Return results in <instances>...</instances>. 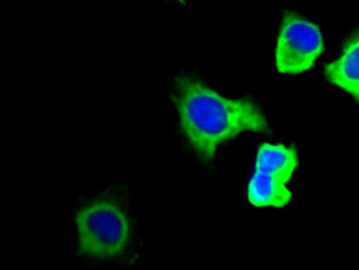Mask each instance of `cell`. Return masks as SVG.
<instances>
[{
  "instance_id": "cell-3",
  "label": "cell",
  "mask_w": 359,
  "mask_h": 270,
  "mask_svg": "<svg viewBox=\"0 0 359 270\" xmlns=\"http://www.w3.org/2000/svg\"><path fill=\"white\" fill-rule=\"evenodd\" d=\"M299 157L293 147L263 144L256 156L255 171L248 183V201L259 208H282L292 201L290 180Z\"/></svg>"
},
{
  "instance_id": "cell-6",
  "label": "cell",
  "mask_w": 359,
  "mask_h": 270,
  "mask_svg": "<svg viewBox=\"0 0 359 270\" xmlns=\"http://www.w3.org/2000/svg\"><path fill=\"white\" fill-rule=\"evenodd\" d=\"M178 2H180V4H186V0H178Z\"/></svg>"
},
{
  "instance_id": "cell-1",
  "label": "cell",
  "mask_w": 359,
  "mask_h": 270,
  "mask_svg": "<svg viewBox=\"0 0 359 270\" xmlns=\"http://www.w3.org/2000/svg\"><path fill=\"white\" fill-rule=\"evenodd\" d=\"M180 130L191 151L210 164L226 141L248 131H266L263 109L249 98H227L193 75L172 81Z\"/></svg>"
},
{
  "instance_id": "cell-4",
  "label": "cell",
  "mask_w": 359,
  "mask_h": 270,
  "mask_svg": "<svg viewBox=\"0 0 359 270\" xmlns=\"http://www.w3.org/2000/svg\"><path fill=\"white\" fill-rule=\"evenodd\" d=\"M322 52L320 29L308 19L286 13L275 49L276 69L282 74H302L315 65Z\"/></svg>"
},
{
  "instance_id": "cell-2",
  "label": "cell",
  "mask_w": 359,
  "mask_h": 270,
  "mask_svg": "<svg viewBox=\"0 0 359 270\" xmlns=\"http://www.w3.org/2000/svg\"><path fill=\"white\" fill-rule=\"evenodd\" d=\"M78 252L89 260L108 262L126 256L134 229L127 207L112 196L85 201L75 213Z\"/></svg>"
},
{
  "instance_id": "cell-5",
  "label": "cell",
  "mask_w": 359,
  "mask_h": 270,
  "mask_svg": "<svg viewBox=\"0 0 359 270\" xmlns=\"http://www.w3.org/2000/svg\"><path fill=\"white\" fill-rule=\"evenodd\" d=\"M323 72L329 82L359 101V34L346 43L337 61L323 68Z\"/></svg>"
}]
</instances>
